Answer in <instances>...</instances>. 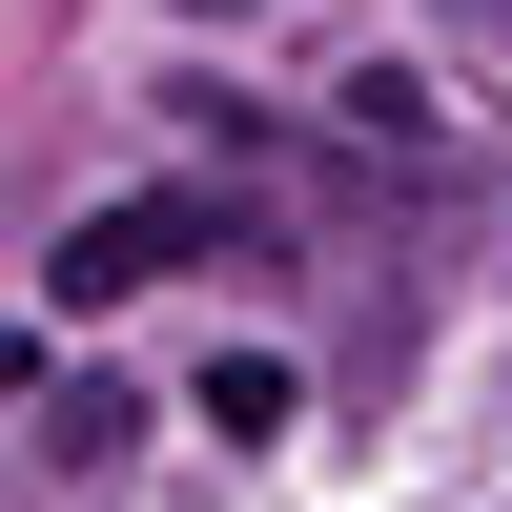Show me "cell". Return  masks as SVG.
<instances>
[{"mask_svg":"<svg viewBox=\"0 0 512 512\" xmlns=\"http://www.w3.org/2000/svg\"><path fill=\"white\" fill-rule=\"evenodd\" d=\"M205 205H82L62 246H41V287H62V308H103V287H164V267H205Z\"/></svg>","mask_w":512,"mask_h":512,"instance_id":"cell-1","label":"cell"},{"mask_svg":"<svg viewBox=\"0 0 512 512\" xmlns=\"http://www.w3.org/2000/svg\"><path fill=\"white\" fill-rule=\"evenodd\" d=\"M123 431H144V390H103V369L41 390V472H123Z\"/></svg>","mask_w":512,"mask_h":512,"instance_id":"cell-2","label":"cell"},{"mask_svg":"<svg viewBox=\"0 0 512 512\" xmlns=\"http://www.w3.org/2000/svg\"><path fill=\"white\" fill-rule=\"evenodd\" d=\"M205 431H226V451H267V431H287V369H267V349H226V369H205Z\"/></svg>","mask_w":512,"mask_h":512,"instance_id":"cell-3","label":"cell"},{"mask_svg":"<svg viewBox=\"0 0 512 512\" xmlns=\"http://www.w3.org/2000/svg\"><path fill=\"white\" fill-rule=\"evenodd\" d=\"M205 21H226V0H205Z\"/></svg>","mask_w":512,"mask_h":512,"instance_id":"cell-4","label":"cell"}]
</instances>
